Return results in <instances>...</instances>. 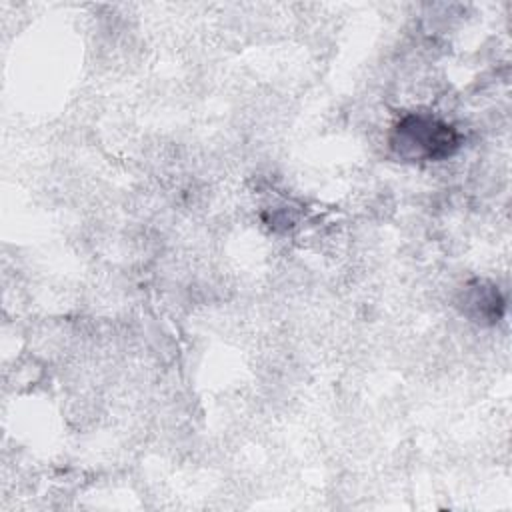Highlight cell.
I'll return each instance as SVG.
<instances>
[{
	"instance_id": "2",
	"label": "cell",
	"mask_w": 512,
	"mask_h": 512,
	"mask_svg": "<svg viewBox=\"0 0 512 512\" xmlns=\"http://www.w3.org/2000/svg\"><path fill=\"white\" fill-rule=\"evenodd\" d=\"M458 306L468 320L476 324H494L504 312V298L498 286L476 278L462 288Z\"/></svg>"
},
{
	"instance_id": "1",
	"label": "cell",
	"mask_w": 512,
	"mask_h": 512,
	"mask_svg": "<svg viewBox=\"0 0 512 512\" xmlns=\"http://www.w3.org/2000/svg\"><path fill=\"white\" fill-rule=\"evenodd\" d=\"M392 152L406 162H440L460 148V132L428 112L402 116L390 132Z\"/></svg>"
}]
</instances>
